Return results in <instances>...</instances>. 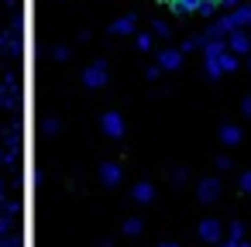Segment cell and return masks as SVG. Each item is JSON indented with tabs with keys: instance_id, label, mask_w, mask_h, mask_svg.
<instances>
[{
	"instance_id": "cell-27",
	"label": "cell",
	"mask_w": 251,
	"mask_h": 247,
	"mask_svg": "<svg viewBox=\"0 0 251 247\" xmlns=\"http://www.w3.org/2000/svg\"><path fill=\"white\" fill-rule=\"evenodd\" d=\"M237 4H248V0H224V7H237Z\"/></svg>"
},
{
	"instance_id": "cell-12",
	"label": "cell",
	"mask_w": 251,
	"mask_h": 247,
	"mask_svg": "<svg viewBox=\"0 0 251 247\" xmlns=\"http://www.w3.org/2000/svg\"><path fill=\"white\" fill-rule=\"evenodd\" d=\"M220 66H224V72H234V69H241V55H234L230 48L220 55Z\"/></svg>"
},
{
	"instance_id": "cell-4",
	"label": "cell",
	"mask_w": 251,
	"mask_h": 247,
	"mask_svg": "<svg viewBox=\"0 0 251 247\" xmlns=\"http://www.w3.org/2000/svg\"><path fill=\"white\" fill-rule=\"evenodd\" d=\"M200 240H203V244H220V240H224V223L213 220V216L200 220Z\"/></svg>"
},
{
	"instance_id": "cell-18",
	"label": "cell",
	"mask_w": 251,
	"mask_h": 247,
	"mask_svg": "<svg viewBox=\"0 0 251 247\" xmlns=\"http://www.w3.org/2000/svg\"><path fill=\"white\" fill-rule=\"evenodd\" d=\"M151 31H155L158 38H169V35H172V28H169V21H155V24H151Z\"/></svg>"
},
{
	"instance_id": "cell-16",
	"label": "cell",
	"mask_w": 251,
	"mask_h": 247,
	"mask_svg": "<svg viewBox=\"0 0 251 247\" xmlns=\"http://www.w3.org/2000/svg\"><path fill=\"white\" fill-rule=\"evenodd\" d=\"M141 230H145V223H141L138 216H127V220H124V233H127V237H138Z\"/></svg>"
},
{
	"instance_id": "cell-11",
	"label": "cell",
	"mask_w": 251,
	"mask_h": 247,
	"mask_svg": "<svg viewBox=\"0 0 251 247\" xmlns=\"http://www.w3.org/2000/svg\"><path fill=\"white\" fill-rule=\"evenodd\" d=\"M200 4L203 0H172V11L176 14H200Z\"/></svg>"
},
{
	"instance_id": "cell-1",
	"label": "cell",
	"mask_w": 251,
	"mask_h": 247,
	"mask_svg": "<svg viewBox=\"0 0 251 247\" xmlns=\"http://www.w3.org/2000/svg\"><path fill=\"white\" fill-rule=\"evenodd\" d=\"M227 48L234 52V55H251V28H234L230 35H227Z\"/></svg>"
},
{
	"instance_id": "cell-13",
	"label": "cell",
	"mask_w": 251,
	"mask_h": 247,
	"mask_svg": "<svg viewBox=\"0 0 251 247\" xmlns=\"http://www.w3.org/2000/svg\"><path fill=\"white\" fill-rule=\"evenodd\" d=\"M203 72H206V79H220L224 76V66H220V59H203Z\"/></svg>"
},
{
	"instance_id": "cell-30",
	"label": "cell",
	"mask_w": 251,
	"mask_h": 247,
	"mask_svg": "<svg viewBox=\"0 0 251 247\" xmlns=\"http://www.w3.org/2000/svg\"><path fill=\"white\" fill-rule=\"evenodd\" d=\"M248 28H251V21H248Z\"/></svg>"
},
{
	"instance_id": "cell-22",
	"label": "cell",
	"mask_w": 251,
	"mask_h": 247,
	"mask_svg": "<svg viewBox=\"0 0 251 247\" xmlns=\"http://www.w3.org/2000/svg\"><path fill=\"white\" fill-rule=\"evenodd\" d=\"M241 113H244V117H251V93L244 96V103H241Z\"/></svg>"
},
{
	"instance_id": "cell-17",
	"label": "cell",
	"mask_w": 251,
	"mask_h": 247,
	"mask_svg": "<svg viewBox=\"0 0 251 247\" xmlns=\"http://www.w3.org/2000/svg\"><path fill=\"white\" fill-rule=\"evenodd\" d=\"M227 237H230V240H244V223H241V220L230 223V226H227Z\"/></svg>"
},
{
	"instance_id": "cell-26",
	"label": "cell",
	"mask_w": 251,
	"mask_h": 247,
	"mask_svg": "<svg viewBox=\"0 0 251 247\" xmlns=\"http://www.w3.org/2000/svg\"><path fill=\"white\" fill-rule=\"evenodd\" d=\"M217 247H241V240H230V237H227V240H220Z\"/></svg>"
},
{
	"instance_id": "cell-25",
	"label": "cell",
	"mask_w": 251,
	"mask_h": 247,
	"mask_svg": "<svg viewBox=\"0 0 251 247\" xmlns=\"http://www.w3.org/2000/svg\"><path fill=\"white\" fill-rule=\"evenodd\" d=\"M172 182H176V185H182V182H186V172H182V168H176V175H172Z\"/></svg>"
},
{
	"instance_id": "cell-15",
	"label": "cell",
	"mask_w": 251,
	"mask_h": 247,
	"mask_svg": "<svg viewBox=\"0 0 251 247\" xmlns=\"http://www.w3.org/2000/svg\"><path fill=\"white\" fill-rule=\"evenodd\" d=\"M220 7H224V0H203V4H200V14H203V18H217Z\"/></svg>"
},
{
	"instance_id": "cell-3",
	"label": "cell",
	"mask_w": 251,
	"mask_h": 247,
	"mask_svg": "<svg viewBox=\"0 0 251 247\" xmlns=\"http://www.w3.org/2000/svg\"><path fill=\"white\" fill-rule=\"evenodd\" d=\"M100 131L107 134V137H124V117L117 113V110H107V113H100Z\"/></svg>"
},
{
	"instance_id": "cell-9",
	"label": "cell",
	"mask_w": 251,
	"mask_h": 247,
	"mask_svg": "<svg viewBox=\"0 0 251 247\" xmlns=\"http://www.w3.org/2000/svg\"><path fill=\"white\" fill-rule=\"evenodd\" d=\"M134 28H138V18H134V14H121V18L110 24V35H134Z\"/></svg>"
},
{
	"instance_id": "cell-24",
	"label": "cell",
	"mask_w": 251,
	"mask_h": 247,
	"mask_svg": "<svg viewBox=\"0 0 251 247\" xmlns=\"http://www.w3.org/2000/svg\"><path fill=\"white\" fill-rule=\"evenodd\" d=\"M217 168H220V172H227V168H230V158H227V155H224V158H217Z\"/></svg>"
},
{
	"instance_id": "cell-23",
	"label": "cell",
	"mask_w": 251,
	"mask_h": 247,
	"mask_svg": "<svg viewBox=\"0 0 251 247\" xmlns=\"http://www.w3.org/2000/svg\"><path fill=\"white\" fill-rule=\"evenodd\" d=\"M55 59H59V62H66V59H69V48H66V45H62V48H55Z\"/></svg>"
},
{
	"instance_id": "cell-21",
	"label": "cell",
	"mask_w": 251,
	"mask_h": 247,
	"mask_svg": "<svg viewBox=\"0 0 251 247\" xmlns=\"http://www.w3.org/2000/svg\"><path fill=\"white\" fill-rule=\"evenodd\" d=\"M162 72H165V69H162V66H158V62H155V66H151V69H148V72H145V76H148V79H158V76H162Z\"/></svg>"
},
{
	"instance_id": "cell-2",
	"label": "cell",
	"mask_w": 251,
	"mask_h": 247,
	"mask_svg": "<svg viewBox=\"0 0 251 247\" xmlns=\"http://www.w3.org/2000/svg\"><path fill=\"white\" fill-rule=\"evenodd\" d=\"M107 79H110L107 62H93V66L83 69V86H86V90H100V86H107Z\"/></svg>"
},
{
	"instance_id": "cell-10",
	"label": "cell",
	"mask_w": 251,
	"mask_h": 247,
	"mask_svg": "<svg viewBox=\"0 0 251 247\" xmlns=\"http://www.w3.org/2000/svg\"><path fill=\"white\" fill-rule=\"evenodd\" d=\"M100 182L114 189V185L121 182V165H114V161H103V165H100Z\"/></svg>"
},
{
	"instance_id": "cell-5",
	"label": "cell",
	"mask_w": 251,
	"mask_h": 247,
	"mask_svg": "<svg viewBox=\"0 0 251 247\" xmlns=\"http://www.w3.org/2000/svg\"><path fill=\"white\" fill-rule=\"evenodd\" d=\"M196 196H200V202H213V199L220 196V179H217V175H206V179H200V185H196Z\"/></svg>"
},
{
	"instance_id": "cell-29",
	"label": "cell",
	"mask_w": 251,
	"mask_h": 247,
	"mask_svg": "<svg viewBox=\"0 0 251 247\" xmlns=\"http://www.w3.org/2000/svg\"><path fill=\"white\" fill-rule=\"evenodd\" d=\"M244 66H248V72H251V55H248V62H244Z\"/></svg>"
},
{
	"instance_id": "cell-8",
	"label": "cell",
	"mask_w": 251,
	"mask_h": 247,
	"mask_svg": "<svg viewBox=\"0 0 251 247\" xmlns=\"http://www.w3.org/2000/svg\"><path fill=\"white\" fill-rule=\"evenodd\" d=\"M241 137H244V131H241L237 124H220V144L237 148V144H241Z\"/></svg>"
},
{
	"instance_id": "cell-20",
	"label": "cell",
	"mask_w": 251,
	"mask_h": 247,
	"mask_svg": "<svg viewBox=\"0 0 251 247\" xmlns=\"http://www.w3.org/2000/svg\"><path fill=\"white\" fill-rule=\"evenodd\" d=\"M59 127H62V124H59L55 117H49V120H45V131H49V134H59Z\"/></svg>"
},
{
	"instance_id": "cell-6",
	"label": "cell",
	"mask_w": 251,
	"mask_h": 247,
	"mask_svg": "<svg viewBox=\"0 0 251 247\" xmlns=\"http://www.w3.org/2000/svg\"><path fill=\"white\" fill-rule=\"evenodd\" d=\"M182 59H186L182 48H162V52H158V66H162L165 72H176V69L182 66Z\"/></svg>"
},
{
	"instance_id": "cell-7",
	"label": "cell",
	"mask_w": 251,
	"mask_h": 247,
	"mask_svg": "<svg viewBox=\"0 0 251 247\" xmlns=\"http://www.w3.org/2000/svg\"><path fill=\"white\" fill-rule=\"evenodd\" d=\"M131 199H134L138 206H148V202L155 199V185H151L148 179H141V182H134V189H131Z\"/></svg>"
},
{
	"instance_id": "cell-19",
	"label": "cell",
	"mask_w": 251,
	"mask_h": 247,
	"mask_svg": "<svg viewBox=\"0 0 251 247\" xmlns=\"http://www.w3.org/2000/svg\"><path fill=\"white\" fill-rule=\"evenodd\" d=\"M237 182H241V192H248V196H251V172H241V179H237Z\"/></svg>"
},
{
	"instance_id": "cell-28",
	"label": "cell",
	"mask_w": 251,
	"mask_h": 247,
	"mask_svg": "<svg viewBox=\"0 0 251 247\" xmlns=\"http://www.w3.org/2000/svg\"><path fill=\"white\" fill-rule=\"evenodd\" d=\"M158 247H179V244H176V240H162Z\"/></svg>"
},
{
	"instance_id": "cell-14",
	"label": "cell",
	"mask_w": 251,
	"mask_h": 247,
	"mask_svg": "<svg viewBox=\"0 0 251 247\" xmlns=\"http://www.w3.org/2000/svg\"><path fill=\"white\" fill-rule=\"evenodd\" d=\"M134 45H138L141 52H148V48L155 45V31H138V35H134Z\"/></svg>"
}]
</instances>
